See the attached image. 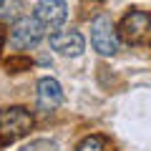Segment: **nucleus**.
Here are the masks:
<instances>
[{
  "label": "nucleus",
  "instance_id": "f03ea898",
  "mask_svg": "<svg viewBox=\"0 0 151 151\" xmlns=\"http://www.w3.org/2000/svg\"><path fill=\"white\" fill-rule=\"evenodd\" d=\"M119 35L131 45H144L151 40V15L144 10H131L124 15L119 25Z\"/></svg>",
  "mask_w": 151,
  "mask_h": 151
},
{
  "label": "nucleus",
  "instance_id": "1a4fd4ad",
  "mask_svg": "<svg viewBox=\"0 0 151 151\" xmlns=\"http://www.w3.org/2000/svg\"><path fill=\"white\" fill-rule=\"evenodd\" d=\"M20 151H58V144L50 141V139H35V141H30L28 146H23Z\"/></svg>",
  "mask_w": 151,
  "mask_h": 151
},
{
  "label": "nucleus",
  "instance_id": "6e6552de",
  "mask_svg": "<svg viewBox=\"0 0 151 151\" xmlns=\"http://www.w3.org/2000/svg\"><path fill=\"white\" fill-rule=\"evenodd\" d=\"M76 151H106V139L103 136H88L78 144Z\"/></svg>",
  "mask_w": 151,
  "mask_h": 151
},
{
  "label": "nucleus",
  "instance_id": "39448f33",
  "mask_svg": "<svg viewBox=\"0 0 151 151\" xmlns=\"http://www.w3.org/2000/svg\"><path fill=\"white\" fill-rule=\"evenodd\" d=\"M33 18H35L45 30H55V28H60L65 23V18H68V5H65L63 0H40L35 5Z\"/></svg>",
  "mask_w": 151,
  "mask_h": 151
},
{
  "label": "nucleus",
  "instance_id": "9d476101",
  "mask_svg": "<svg viewBox=\"0 0 151 151\" xmlns=\"http://www.w3.org/2000/svg\"><path fill=\"white\" fill-rule=\"evenodd\" d=\"M8 68H28V60H8Z\"/></svg>",
  "mask_w": 151,
  "mask_h": 151
},
{
  "label": "nucleus",
  "instance_id": "423d86ee",
  "mask_svg": "<svg viewBox=\"0 0 151 151\" xmlns=\"http://www.w3.org/2000/svg\"><path fill=\"white\" fill-rule=\"evenodd\" d=\"M50 48L60 55H81L86 50V40L78 30H63V33H53L50 35Z\"/></svg>",
  "mask_w": 151,
  "mask_h": 151
},
{
  "label": "nucleus",
  "instance_id": "0eeeda50",
  "mask_svg": "<svg viewBox=\"0 0 151 151\" xmlns=\"http://www.w3.org/2000/svg\"><path fill=\"white\" fill-rule=\"evenodd\" d=\"M63 103V88L55 78H40L38 81V108L40 111H55Z\"/></svg>",
  "mask_w": 151,
  "mask_h": 151
},
{
  "label": "nucleus",
  "instance_id": "9b49d317",
  "mask_svg": "<svg viewBox=\"0 0 151 151\" xmlns=\"http://www.w3.org/2000/svg\"><path fill=\"white\" fill-rule=\"evenodd\" d=\"M3 43H5V30H3V25H0V48H3Z\"/></svg>",
  "mask_w": 151,
  "mask_h": 151
},
{
  "label": "nucleus",
  "instance_id": "20e7f679",
  "mask_svg": "<svg viewBox=\"0 0 151 151\" xmlns=\"http://www.w3.org/2000/svg\"><path fill=\"white\" fill-rule=\"evenodd\" d=\"M45 28L35 20V18H20V20L13 25L10 30V45L15 50H28V48H35L43 38Z\"/></svg>",
  "mask_w": 151,
  "mask_h": 151
},
{
  "label": "nucleus",
  "instance_id": "f257e3e1",
  "mask_svg": "<svg viewBox=\"0 0 151 151\" xmlns=\"http://www.w3.org/2000/svg\"><path fill=\"white\" fill-rule=\"evenodd\" d=\"M33 129V116L23 106H10L0 111V149L23 139Z\"/></svg>",
  "mask_w": 151,
  "mask_h": 151
},
{
  "label": "nucleus",
  "instance_id": "7ed1b4c3",
  "mask_svg": "<svg viewBox=\"0 0 151 151\" xmlns=\"http://www.w3.org/2000/svg\"><path fill=\"white\" fill-rule=\"evenodd\" d=\"M91 43L101 55H113L119 50V30L108 15H98L91 23Z\"/></svg>",
  "mask_w": 151,
  "mask_h": 151
}]
</instances>
